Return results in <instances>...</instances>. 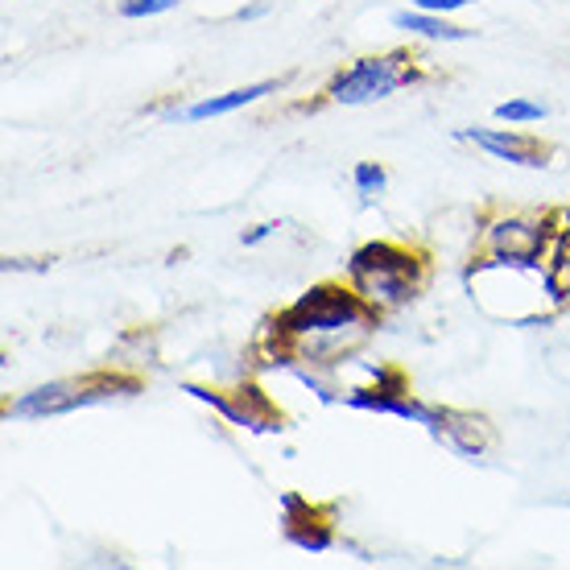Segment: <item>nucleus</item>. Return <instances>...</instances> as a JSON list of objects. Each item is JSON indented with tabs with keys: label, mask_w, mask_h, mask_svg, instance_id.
<instances>
[{
	"label": "nucleus",
	"mask_w": 570,
	"mask_h": 570,
	"mask_svg": "<svg viewBox=\"0 0 570 570\" xmlns=\"http://www.w3.org/2000/svg\"><path fill=\"white\" fill-rule=\"evenodd\" d=\"M376 318L368 302L360 298L356 289H340V285H318L306 298H298L289 311L277 318V335L289 343H298L302 360L323 364L340 352V343L347 347L343 335L364 340L368 323Z\"/></svg>",
	"instance_id": "nucleus-1"
},
{
	"label": "nucleus",
	"mask_w": 570,
	"mask_h": 570,
	"mask_svg": "<svg viewBox=\"0 0 570 570\" xmlns=\"http://www.w3.org/2000/svg\"><path fill=\"white\" fill-rule=\"evenodd\" d=\"M347 277H352V289L368 302L372 311H397L410 298L422 294L426 285V261L422 253H410L401 244L376 240L364 244L352 265H347Z\"/></svg>",
	"instance_id": "nucleus-2"
},
{
	"label": "nucleus",
	"mask_w": 570,
	"mask_h": 570,
	"mask_svg": "<svg viewBox=\"0 0 570 570\" xmlns=\"http://www.w3.org/2000/svg\"><path fill=\"white\" fill-rule=\"evenodd\" d=\"M417 83V67L410 50H393V55H372L356 58L347 71H340L327 87V100L356 108V104H376L389 100L397 87Z\"/></svg>",
	"instance_id": "nucleus-3"
},
{
	"label": "nucleus",
	"mask_w": 570,
	"mask_h": 570,
	"mask_svg": "<svg viewBox=\"0 0 570 570\" xmlns=\"http://www.w3.org/2000/svg\"><path fill=\"white\" fill-rule=\"evenodd\" d=\"M120 389H137V381H125V376H87V381H55V385H42L26 393L21 401L9 405L13 417H55V414H71L79 405H91V401H108L116 397Z\"/></svg>",
	"instance_id": "nucleus-4"
},
{
	"label": "nucleus",
	"mask_w": 570,
	"mask_h": 570,
	"mask_svg": "<svg viewBox=\"0 0 570 570\" xmlns=\"http://www.w3.org/2000/svg\"><path fill=\"white\" fill-rule=\"evenodd\" d=\"M554 224L550 219H525V215H509L488 228L492 244V261L488 265H542V257L554 248Z\"/></svg>",
	"instance_id": "nucleus-5"
},
{
	"label": "nucleus",
	"mask_w": 570,
	"mask_h": 570,
	"mask_svg": "<svg viewBox=\"0 0 570 570\" xmlns=\"http://www.w3.org/2000/svg\"><path fill=\"white\" fill-rule=\"evenodd\" d=\"M463 141H475L480 149H488L500 161H513V166H529V170H542L550 149L538 145L533 137H521L513 129H463L459 132Z\"/></svg>",
	"instance_id": "nucleus-6"
},
{
	"label": "nucleus",
	"mask_w": 570,
	"mask_h": 570,
	"mask_svg": "<svg viewBox=\"0 0 570 570\" xmlns=\"http://www.w3.org/2000/svg\"><path fill=\"white\" fill-rule=\"evenodd\" d=\"M430 434L442 439L455 455H463V459H480L488 446H492V426H488L484 417L459 414V410H439Z\"/></svg>",
	"instance_id": "nucleus-7"
},
{
	"label": "nucleus",
	"mask_w": 570,
	"mask_h": 570,
	"mask_svg": "<svg viewBox=\"0 0 570 570\" xmlns=\"http://www.w3.org/2000/svg\"><path fill=\"white\" fill-rule=\"evenodd\" d=\"M273 91H277L273 79L253 83V87H236V91H228V96H212V100L190 104V108H183V112H170V120H212V116H228V112H236V108L257 104L261 96H273Z\"/></svg>",
	"instance_id": "nucleus-8"
},
{
	"label": "nucleus",
	"mask_w": 570,
	"mask_h": 570,
	"mask_svg": "<svg viewBox=\"0 0 570 570\" xmlns=\"http://www.w3.org/2000/svg\"><path fill=\"white\" fill-rule=\"evenodd\" d=\"M347 405H352V410H376V414L410 417V422H417V426H430V430H434V417H439V410H426V405L410 401L405 393H381V389L352 393V397H347Z\"/></svg>",
	"instance_id": "nucleus-9"
},
{
	"label": "nucleus",
	"mask_w": 570,
	"mask_h": 570,
	"mask_svg": "<svg viewBox=\"0 0 570 570\" xmlns=\"http://www.w3.org/2000/svg\"><path fill=\"white\" fill-rule=\"evenodd\" d=\"M567 228L554 232V248H550V269H546V294L554 302L570 298V215L562 212Z\"/></svg>",
	"instance_id": "nucleus-10"
},
{
	"label": "nucleus",
	"mask_w": 570,
	"mask_h": 570,
	"mask_svg": "<svg viewBox=\"0 0 570 570\" xmlns=\"http://www.w3.org/2000/svg\"><path fill=\"white\" fill-rule=\"evenodd\" d=\"M393 26L410 29L417 38H430V42H463V38H471V29L446 26L442 13H426V9H417V13H393Z\"/></svg>",
	"instance_id": "nucleus-11"
},
{
	"label": "nucleus",
	"mask_w": 570,
	"mask_h": 570,
	"mask_svg": "<svg viewBox=\"0 0 570 570\" xmlns=\"http://www.w3.org/2000/svg\"><path fill=\"white\" fill-rule=\"evenodd\" d=\"M497 116L500 120H509V125H538L546 120V104H529V100H509V104H497Z\"/></svg>",
	"instance_id": "nucleus-12"
},
{
	"label": "nucleus",
	"mask_w": 570,
	"mask_h": 570,
	"mask_svg": "<svg viewBox=\"0 0 570 570\" xmlns=\"http://www.w3.org/2000/svg\"><path fill=\"white\" fill-rule=\"evenodd\" d=\"M385 186H389V178H385V170H381L376 161H360V166H356V190L364 195V199L381 195Z\"/></svg>",
	"instance_id": "nucleus-13"
},
{
	"label": "nucleus",
	"mask_w": 570,
	"mask_h": 570,
	"mask_svg": "<svg viewBox=\"0 0 570 570\" xmlns=\"http://www.w3.org/2000/svg\"><path fill=\"white\" fill-rule=\"evenodd\" d=\"M178 9V0H125L120 4V17H157Z\"/></svg>",
	"instance_id": "nucleus-14"
},
{
	"label": "nucleus",
	"mask_w": 570,
	"mask_h": 570,
	"mask_svg": "<svg viewBox=\"0 0 570 570\" xmlns=\"http://www.w3.org/2000/svg\"><path fill=\"white\" fill-rule=\"evenodd\" d=\"M463 4H471V0H417V9H426V13H451Z\"/></svg>",
	"instance_id": "nucleus-15"
},
{
	"label": "nucleus",
	"mask_w": 570,
	"mask_h": 570,
	"mask_svg": "<svg viewBox=\"0 0 570 570\" xmlns=\"http://www.w3.org/2000/svg\"><path fill=\"white\" fill-rule=\"evenodd\" d=\"M269 232H277V224H261V228H253L248 236H244V244H261L265 236H269Z\"/></svg>",
	"instance_id": "nucleus-16"
},
{
	"label": "nucleus",
	"mask_w": 570,
	"mask_h": 570,
	"mask_svg": "<svg viewBox=\"0 0 570 570\" xmlns=\"http://www.w3.org/2000/svg\"><path fill=\"white\" fill-rule=\"evenodd\" d=\"M265 13H269V4H248V9H240L236 17H240V21H257V17H265Z\"/></svg>",
	"instance_id": "nucleus-17"
}]
</instances>
